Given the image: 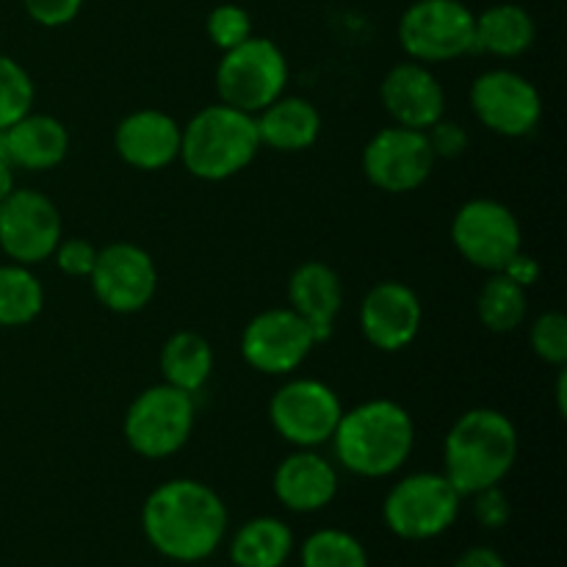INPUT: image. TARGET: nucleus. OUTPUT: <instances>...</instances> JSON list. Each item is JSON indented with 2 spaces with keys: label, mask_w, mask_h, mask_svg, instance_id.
<instances>
[{
  "label": "nucleus",
  "mask_w": 567,
  "mask_h": 567,
  "mask_svg": "<svg viewBox=\"0 0 567 567\" xmlns=\"http://www.w3.org/2000/svg\"><path fill=\"white\" fill-rule=\"evenodd\" d=\"M529 343L532 352L548 365L563 369L567 363V319L559 310H548V313L537 316L535 324L529 327Z\"/></svg>",
  "instance_id": "nucleus-31"
},
{
  "label": "nucleus",
  "mask_w": 567,
  "mask_h": 567,
  "mask_svg": "<svg viewBox=\"0 0 567 567\" xmlns=\"http://www.w3.org/2000/svg\"><path fill=\"white\" fill-rule=\"evenodd\" d=\"M529 313V297L526 288L504 277L502 271H493L476 297V316L491 332H515L524 324Z\"/></svg>",
  "instance_id": "nucleus-26"
},
{
  "label": "nucleus",
  "mask_w": 567,
  "mask_h": 567,
  "mask_svg": "<svg viewBox=\"0 0 567 567\" xmlns=\"http://www.w3.org/2000/svg\"><path fill=\"white\" fill-rule=\"evenodd\" d=\"M14 192V166L0 158V203Z\"/></svg>",
  "instance_id": "nucleus-38"
},
{
  "label": "nucleus",
  "mask_w": 567,
  "mask_h": 567,
  "mask_svg": "<svg viewBox=\"0 0 567 567\" xmlns=\"http://www.w3.org/2000/svg\"><path fill=\"white\" fill-rule=\"evenodd\" d=\"M271 491L291 513H321L338 496V471L316 449H297L275 468Z\"/></svg>",
  "instance_id": "nucleus-19"
},
{
  "label": "nucleus",
  "mask_w": 567,
  "mask_h": 567,
  "mask_svg": "<svg viewBox=\"0 0 567 567\" xmlns=\"http://www.w3.org/2000/svg\"><path fill=\"white\" fill-rule=\"evenodd\" d=\"M338 465L363 480H385L404 468L415 446L413 415L391 399H371L343 410L332 432Z\"/></svg>",
  "instance_id": "nucleus-2"
},
{
  "label": "nucleus",
  "mask_w": 567,
  "mask_h": 567,
  "mask_svg": "<svg viewBox=\"0 0 567 567\" xmlns=\"http://www.w3.org/2000/svg\"><path fill=\"white\" fill-rule=\"evenodd\" d=\"M288 308L297 310L316 341H327L343 308V282L324 260H305L288 277Z\"/></svg>",
  "instance_id": "nucleus-20"
},
{
  "label": "nucleus",
  "mask_w": 567,
  "mask_h": 567,
  "mask_svg": "<svg viewBox=\"0 0 567 567\" xmlns=\"http://www.w3.org/2000/svg\"><path fill=\"white\" fill-rule=\"evenodd\" d=\"M33 100H37V86L25 66L0 53V131L31 114Z\"/></svg>",
  "instance_id": "nucleus-29"
},
{
  "label": "nucleus",
  "mask_w": 567,
  "mask_h": 567,
  "mask_svg": "<svg viewBox=\"0 0 567 567\" xmlns=\"http://www.w3.org/2000/svg\"><path fill=\"white\" fill-rule=\"evenodd\" d=\"M308 321L291 308H269L247 321L241 332V358L266 377L293 374L316 347Z\"/></svg>",
  "instance_id": "nucleus-11"
},
{
  "label": "nucleus",
  "mask_w": 567,
  "mask_h": 567,
  "mask_svg": "<svg viewBox=\"0 0 567 567\" xmlns=\"http://www.w3.org/2000/svg\"><path fill=\"white\" fill-rule=\"evenodd\" d=\"M291 554V526L275 515L244 520L230 537V563L236 567H286Z\"/></svg>",
  "instance_id": "nucleus-24"
},
{
  "label": "nucleus",
  "mask_w": 567,
  "mask_h": 567,
  "mask_svg": "<svg viewBox=\"0 0 567 567\" xmlns=\"http://www.w3.org/2000/svg\"><path fill=\"white\" fill-rule=\"evenodd\" d=\"M463 496L443 474L419 471L388 491L382 502V520L399 540L424 543L446 535L460 518Z\"/></svg>",
  "instance_id": "nucleus-5"
},
{
  "label": "nucleus",
  "mask_w": 567,
  "mask_h": 567,
  "mask_svg": "<svg viewBox=\"0 0 567 567\" xmlns=\"http://www.w3.org/2000/svg\"><path fill=\"white\" fill-rule=\"evenodd\" d=\"M197 421L192 393L161 385L144 388L127 408L122 432L133 454L144 460H166L188 443Z\"/></svg>",
  "instance_id": "nucleus-7"
},
{
  "label": "nucleus",
  "mask_w": 567,
  "mask_h": 567,
  "mask_svg": "<svg viewBox=\"0 0 567 567\" xmlns=\"http://www.w3.org/2000/svg\"><path fill=\"white\" fill-rule=\"evenodd\" d=\"M61 241V214L48 194L14 188L0 203V249L14 264L37 266L53 258Z\"/></svg>",
  "instance_id": "nucleus-15"
},
{
  "label": "nucleus",
  "mask_w": 567,
  "mask_h": 567,
  "mask_svg": "<svg viewBox=\"0 0 567 567\" xmlns=\"http://www.w3.org/2000/svg\"><path fill=\"white\" fill-rule=\"evenodd\" d=\"M260 153L255 116L233 105L216 103L199 109L183 125L181 158L197 181L221 183L247 169Z\"/></svg>",
  "instance_id": "nucleus-4"
},
{
  "label": "nucleus",
  "mask_w": 567,
  "mask_h": 567,
  "mask_svg": "<svg viewBox=\"0 0 567 567\" xmlns=\"http://www.w3.org/2000/svg\"><path fill=\"white\" fill-rule=\"evenodd\" d=\"M343 404L327 382L288 380L269 399V421L277 435L293 449H319L332 441Z\"/></svg>",
  "instance_id": "nucleus-9"
},
{
  "label": "nucleus",
  "mask_w": 567,
  "mask_h": 567,
  "mask_svg": "<svg viewBox=\"0 0 567 567\" xmlns=\"http://www.w3.org/2000/svg\"><path fill=\"white\" fill-rule=\"evenodd\" d=\"M380 100L393 125L430 131L437 120L446 116V92L430 64L402 61L391 66L380 83Z\"/></svg>",
  "instance_id": "nucleus-17"
},
{
  "label": "nucleus",
  "mask_w": 567,
  "mask_h": 567,
  "mask_svg": "<svg viewBox=\"0 0 567 567\" xmlns=\"http://www.w3.org/2000/svg\"><path fill=\"white\" fill-rule=\"evenodd\" d=\"M214 78L219 103L255 116L286 94L288 61L280 44L252 33L247 42L221 53Z\"/></svg>",
  "instance_id": "nucleus-6"
},
{
  "label": "nucleus",
  "mask_w": 567,
  "mask_h": 567,
  "mask_svg": "<svg viewBox=\"0 0 567 567\" xmlns=\"http://www.w3.org/2000/svg\"><path fill=\"white\" fill-rule=\"evenodd\" d=\"M474 518L480 520V526L496 532L504 529L509 524V515H513V507H509L507 493L502 491V485L485 487V491L474 493Z\"/></svg>",
  "instance_id": "nucleus-33"
},
{
  "label": "nucleus",
  "mask_w": 567,
  "mask_h": 567,
  "mask_svg": "<svg viewBox=\"0 0 567 567\" xmlns=\"http://www.w3.org/2000/svg\"><path fill=\"white\" fill-rule=\"evenodd\" d=\"M565 388H567V371H565V365H563V369H559V380H557V408H559V413H563V415H565V410H567Z\"/></svg>",
  "instance_id": "nucleus-39"
},
{
  "label": "nucleus",
  "mask_w": 567,
  "mask_h": 567,
  "mask_svg": "<svg viewBox=\"0 0 567 567\" xmlns=\"http://www.w3.org/2000/svg\"><path fill=\"white\" fill-rule=\"evenodd\" d=\"M452 244L471 266L502 271L524 249V230L513 210L491 197L468 199L452 219Z\"/></svg>",
  "instance_id": "nucleus-10"
},
{
  "label": "nucleus",
  "mask_w": 567,
  "mask_h": 567,
  "mask_svg": "<svg viewBox=\"0 0 567 567\" xmlns=\"http://www.w3.org/2000/svg\"><path fill=\"white\" fill-rule=\"evenodd\" d=\"M92 291L105 310L120 316L138 313L158 291V269L153 255L131 241H114L97 249L89 275Z\"/></svg>",
  "instance_id": "nucleus-14"
},
{
  "label": "nucleus",
  "mask_w": 567,
  "mask_h": 567,
  "mask_svg": "<svg viewBox=\"0 0 567 567\" xmlns=\"http://www.w3.org/2000/svg\"><path fill=\"white\" fill-rule=\"evenodd\" d=\"M502 275L509 277V280L518 282L520 288H526V291H529V288L540 280V264H537L529 252H524V249H520V252H515L513 258L504 264Z\"/></svg>",
  "instance_id": "nucleus-36"
},
{
  "label": "nucleus",
  "mask_w": 567,
  "mask_h": 567,
  "mask_svg": "<svg viewBox=\"0 0 567 567\" xmlns=\"http://www.w3.org/2000/svg\"><path fill=\"white\" fill-rule=\"evenodd\" d=\"M476 14L463 0H415L399 17V44L421 64H446L474 53Z\"/></svg>",
  "instance_id": "nucleus-8"
},
{
  "label": "nucleus",
  "mask_w": 567,
  "mask_h": 567,
  "mask_svg": "<svg viewBox=\"0 0 567 567\" xmlns=\"http://www.w3.org/2000/svg\"><path fill=\"white\" fill-rule=\"evenodd\" d=\"M44 288L31 266H0V327H25L42 313Z\"/></svg>",
  "instance_id": "nucleus-27"
},
{
  "label": "nucleus",
  "mask_w": 567,
  "mask_h": 567,
  "mask_svg": "<svg viewBox=\"0 0 567 567\" xmlns=\"http://www.w3.org/2000/svg\"><path fill=\"white\" fill-rule=\"evenodd\" d=\"M435 153L424 131L391 125L377 131L363 147V175L374 188L388 194H410L430 181Z\"/></svg>",
  "instance_id": "nucleus-12"
},
{
  "label": "nucleus",
  "mask_w": 567,
  "mask_h": 567,
  "mask_svg": "<svg viewBox=\"0 0 567 567\" xmlns=\"http://www.w3.org/2000/svg\"><path fill=\"white\" fill-rule=\"evenodd\" d=\"M227 524L221 496L199 480H169L144 498V537L172 563H205L225 543Z\"/></svg>",
  "instance_id": "nucleus-1"
},
{
  "label": "nucleus",
  "mask_w": 567,
  "mask_h": 567,
  "mask_svg": "<svg viewBox=\"0 0 567 567\" xmlns=\"http://www.w3.org/2000/svg\"><path fill=\"white\" fill-rule=\"evenodd\" d=\"M53 260L66 277H89L94 269V260H97V247L89 238H61Z\"/></svg>",
  "instance_id": "nucleus-32"
},
{
  "label": "nucleus",
  "mask_w": 567,
  "mask_h": 567,
  "mask_svg": "<svg viewBox=\"0 0 567 567\" xmlns=\"http://www.w3.org/2000/svg\"><path fill=\"white\" fill-rule=\"evenodd\" d=\"M535 17L518 3L487 6L476 14L474 53L496 55V59H518L535 44Z\"/></svg>",
  "instance_id": "nucleus-23"
},
{
  "label": "nucleus",
  "mask_w": 567,
  "mask_h": 567,
  "mask_svg": "<svg viewBox=\"0 0 567 567\" xmlns=\"http://www.w3.org/2000/svg\"><path fill=\"white\" fill-rule=\"evenodd\" d=\"M6 153L11 166L28 172L55 169L70 153V133L61 120L50 114H25L6 127Z\"/></svg>",
  "instance_id": "nucleus-21"
},
{
  "label": "nucleus",
  "mask_w": 567,
  "mask_h": 567,
  "mask_svg": "<svg viewBox=\"0 0 567 567\" xmlns=\"http://www.w3.org/2000/svg\"><path fill=\"white\" fill-rule=\"evenodd\" d=\"M454 567H507L502 554L491 546H471L457 557Z\"/></svg>",
  "instance_id": "nucleus-37"
},
{
  "label": "nucleus",
  "mask_w": 567,
  "mask_h": 567,
  "mask_svg": "<svg viewBox=\"0 0 567 567\" xmlns=\"http://www.w3.org/2000/svg\"><path fill=\"white\" fill-rule=\"evenodd\" d=\"M471 111L491 133L504 138L529 136L543 116L535 83L515 70H487L471 83Z\"/></svg>",
  "instance_id": "nucleus-13"
},
{
  "label": "nucleus",
  "mask_w": 567,
  "mask_h": 567,
  "mask_svg": "<svg viewBox=\"0 0 567 567\" xmlns=\"http://www.w3.org/2000/svg\"><path fill=\"white\" fill-rule=\"evenodd\" d=\"M520 452L513 419L502 410H465L443 441V476L463 498L507 480Z\"/></svg>",
  "instance_id": "nucleus-3"
},
{
  "label": "nucleus",
  "mask_w": 567,
  "mask_h": 567,
  "mask_svg": "<svg viewBox=\"0 0 567 567\" xmlns=\"http://www.w3.org/2000/svg\"><path fill=\"white\" fill-rule=\"evenodd\" d=\"M430 138V147L435 158H460L468 150L471 136L463 125L449 120H437L430 131H424Z\"/></svg>",
  "instance_id": "nucleus-35"
},
{
  "label": "nucleus",
  "mask_w": 567,
  "mask_h": 567,
  "mask_svg": "<svg viewBox=\"0 0 567 567\" xmlns=\"http://www.w3.org/2000/svg\"><path fill=\"white\" fill-rule=\"evenodd\" d=\"M302 567H369V551L347 529H316L302 543Z\"/></svg>",
  "instance_id": "nucleus-28"
},
{
  "label": "nucleus",
  "mask_w": 567,
  "mask_h": 567,
  "mask_svg": "<svg viewBox=\"0 0 567 567\" xmlns=\"http://www.w3.org/2000/svg\"><path fill=\"white\" fill-rule=\"evenodd\" d=\"M158 365L166 385L197 396L214 374V349L199 332L181 330L166 338Z\"/></svg>",
  "instance_id": "nucleus-25"
},
{
  "label": "nucleus",
  "mask_w": 567,
  "mask_h": 567,
  "mask_svg": "<svg viewBox=\"0 0 567 567\" xmlns=\"http://www.w3.org/2000/svg\"><path fill=\"white\" fill-rule=\"evenodd\" d=\"M358 324L365 341L380 352H402L419 338L424 305L419 293L399 280H382L363 297Z\"/></svg>",
  "instance_id": "nucleus-16"
},
{
  "label": "nucleus",
  "mask_w": 567,
  "mask_h": 567,
  "mask_svg": "<svg viewBox=\"0 0 567 567\" xmlns=\"http://www.w3.org/2000/svg\"><path fill=\"white\" fill-rule=\"evenodd\" d=\"M22 6L37 25L61 28L81 14L83 0H22Z\"/></svg>",
  "instance_id": "nucleus-34"
},
{
  "label": "nucleus",
  "mask_w": 567,
  "mask_h": 567,
  "mask_svg": "<svg viewBox=\"0 0 567 567\" xmlns=\"http://www.w3.org/2000/svg\"><path fill=\"white\" fill-rule=\"evenodd\" d=\"M205 33H208L210 44L225 53V50L238 48V44L252 37V17L244 6L221 3L210 9L208 20H205Z\"/></svg>",
  "instance_id": "nucleus-30"
},
{
  "label": "nucleus",
  "mask_w": 567,
  "mask_h": 567,
  "mask_svg": "<svg viewBox=\"0 0 567 567\" xmlns=\"http://www.w3.org/2000/svg\"><path fill=\"white\" fill-rule=\"evenodd\" d=\"M260 147H271L277 153H302L310 150L321 136V114L305 97H277L255 114Z\"/></svg>",
  "instance_id": "nucleus-22"
},
{
  "label": "nucleus",
  "mask_w": 567,
  "mask_h": 567,
  "mask_svg": "<svg viewBox=\"0 0 567 567\" xmlns=\"http://www.w3.org/2000/svg\"><path fill=\"white\" fill-rule=\"evenodd\" d=\"M181 133L183 125L166 111L138 109L116 125L114 150L133 169L158 172L181 158Z\"/></svg>",
  "instance_id": "nucleus-18"
}]
</instances>
